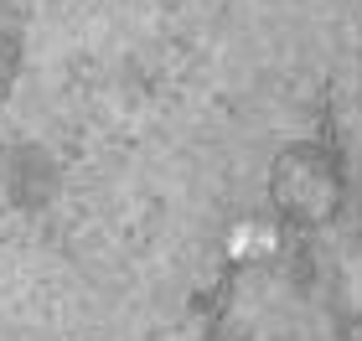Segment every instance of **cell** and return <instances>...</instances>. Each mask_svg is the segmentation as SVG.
<instances>
[{"instance_id": "cell-1", "label": "cell", "mask_w": 362, "mask_h": 341, "mask_svg": "<svg viewBox=\"0 0 362 341\" xmlns=\"http://www.w3.org/2000/svg\"><path fill=\"white\" fill-rule=\"evenodd\" d=\"M279 202H285L295 217H326L332 202H337L332 171H326L316 155H290L285 171H279Z\"/></svg>"}]
</instances>
